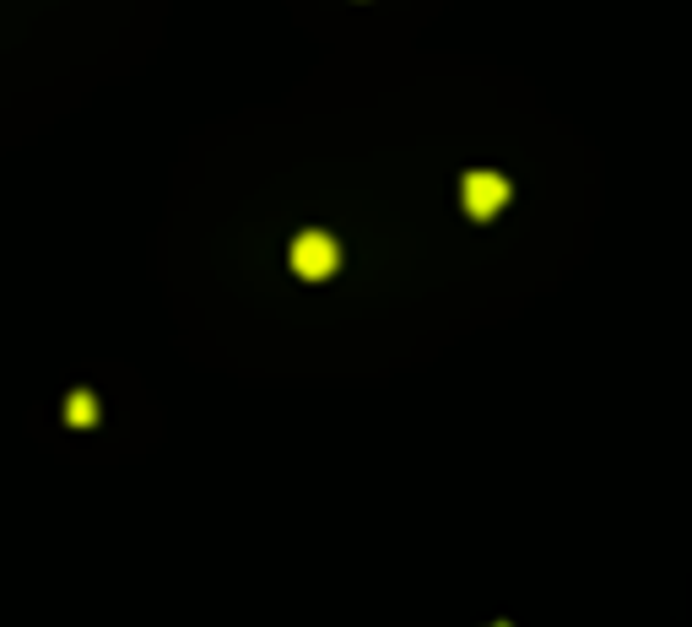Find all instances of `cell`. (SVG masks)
I'll use <instances>...</instances> for the list:
<instances>
[{"instance_id":"1","label":"cell","mask_w":692,"mask_h":627,"mask_svg":"<svg viewBox=\"0 0 692 627\" xmlns=\"http://www.w3.org/2000/svg\"><path fill=\"white\" fill-rule=\"evenodd\" d=\"M341 265V244L325 233H298V244H292V271L303 276V282H325V276H336Z\"/></svg>"},{"instance_id":"2","label":"cell","mask_w":692,"mask_h":627,"mask_svg":"<svg viewBox=\"0 0 692 627\" xmlns=\"http://www.w3.org/2000/svg\"><path fill=\"white\" fill-rule=\"evenodd\" d=\"M460 200H465V211L471 217H498L503 206H509V179L503 173H465V184H460Z\"/></svg>"},{"instance_id":"3","label":"cell","mask_w":692,"mask_h":627,"mask_svg":"<svg viewBox=\"0 0 692 627\" xmlns=\"http://www.w3.org/2000/svg\"><path fill=\"white\" fill-rule=\"evenodd\" d=\"M65 417H71L76 428H87V422L98 417V411H92V395H87V390H76L71 400H65Z\"/></svg>"}]
</instances>
